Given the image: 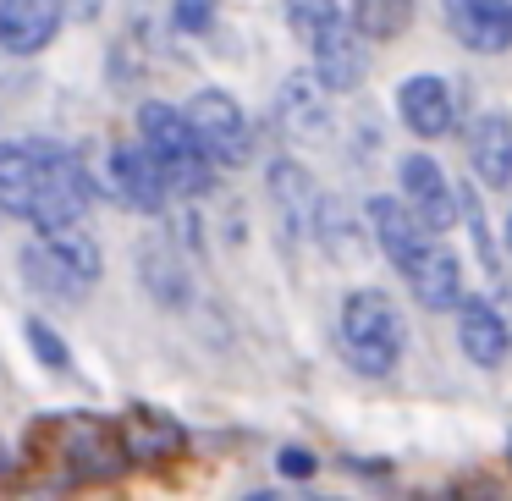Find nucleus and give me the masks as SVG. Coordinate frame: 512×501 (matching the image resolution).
Instances as JSON below:
<instances>
[{
	"label": "nucleus",
	"instance_id": "nucleus-1",
	"mask_svg": "<svg viewBox=\"0 0 512 501\" xmlns=\"http://www.w3.org/2000/svg\"><path fill=\"white\" fill-rule=\"evenodd\" d=\"M138 133H144V149L155 155V166L166 171L171 193H182V199H204V193H210L215 166L199 149V138H193L188 116L160 105V100H149V105H138Z\"/></svg>",
	"mask_w": 512,
	"mask_h": 501
},
{
	"label": "nucleus",
	"instance_id": "nucleus-2",
	"mask_svg": "<svg viewBox=\"0 0 512 501\" xmlns=\"http://www.w3.org/2000/svg\"><path fill=\"white\" fill-rule=\"evenodd\" d=\"M342 347L353 369L364 375H391L402 358V314L380 287H358L342 303Z\"/></svg>",
	"mask_w": 512,
	"mask_h": 501
},
{
	"label": "nucleus",
	"instance_id": "nucleus-3",
	"mask_svg": "<svg viewBox=\"0 0 512 501\" xmlns=\"http://www.w3.org/2000/svg\"><path fill=\"white\" fill-rule=\"evenodd\" d=\"M89 199H94V182H89V171H83V160L72 155V149L39 144V188H34V204H28V221H34L39 232L83 221Z\"/></svg>",
	"mask_w": 512,
	"mask_h": 501
},
{
	"label": "nucleus",
	"instance_id": "nucleus-4",
	"mask_svg": "<svg viewBox=\"0 0 512 501\" xmlns=\"http://www.w3.org/2000/svg\"><path fill=\"white\" fill-rule=\"evenodd\" d=\"M188 127L199 138V149L210 155V166H243L254 155V138H248V116L243 105L232 100L226 89H199L188 100Z\"/></svg>",
	"mask_w": 512,
	"mask_h": 501
},
{
	"label": "nucleus",
	"instance_id": "nucleus-5",
	"mask_svg": "<svg viewBox=\"0 0 512 501\" xmlns=\"http://www.w3.org/2000/svg\"><path fill=\"white\" fill-rule=\"evenodd\" d=\"M397 182H402V204H408L430 232H446V226L457 221V193L446 188V171L435 166L430 155H402Z\"/></svg>",
	"mask_w": 512,
	"mask_h": 501
},
{
	"label": "nucleus",
	"instance_id": "nucleus-6",
	"mask_svg": "<svg viewBox=\"0 0 512 501\" xmlns=\"http://www.w3.org/2000/svg\"><path fill=\"white\" fill-rule=\"evenodd\" d=\"M446 28L479 56L512 50V0H441Z\"/></svg>",
	"mask_w": 512,
	"mask_h": 501
},
{
	"label": "nucleus",
	"instance_id": "nucleus-7",
	"mask_svg": "<svg viewBox=\"0 0 512 501\" xmlns=\"http://www.w3.org/2000/svg\"><path fill=\"white\" fill-rule=\"evenodd\" d=\"M309 45H314V78H320V89L347 94V89L364 83V34H358V28H347L342 17H336V23H325Z\"/></svg>",
	"mask_w": 512,
	"mask_h": 501
},
{
	"label": "nucleus",
	"instance_id": "nucleus-8",
	"mask_svg": "<svg viewBox=\"0 0 512 501\" xmlns=\"http://www.w3.org/2000/svg\"><path fill=\"white\" fill-rule=\"evenodd\" d=\"M369 232H375L380 254H386L397 270H408L413 259H419L424 248L435 243V232H430V226H424L402 199H369Z\"/></svg>",
	"mask_w": 512,
	"mask_h": 501
},
{
	"label": "nucleus",
	"instance_id": "nucleus-9",
	"mask_svg": "<svg viewBox=\"0 0 512 501\" xmlns=\"http://www.w3.org/2000/svg\"><path fill=\"white\" fill-rule=\"evenodd\" d=\"M61 28V0H0V50L39 56Z\"/></svg>",
	"mask_w": 512,
	"mask_h": 501
},
{
	"label": "nucleus",
	"instance_id": "nucleus-10",
	"mask_svg": "<svg viewBox=\"0 0 512 501\" xmlns=\"http://www.w3.org/2000/svg\"><path fill=\"white\" fill-rule=\"evenodd\" d=\"M111 177H116V193H122V204H133V210L144 215H160L171 199V182L166 171L155 166V155H149L144 144H122L111 155Z\"/></svg>",
	"mask_w": 512,
	"mask_h": 501
},
{
	"label": "nucleus",
	"instance_id": "nucleus-11",
	"mask_svg": "<svg viewBox=\"0 0 512 501\" xmlns=\"http://www.w3.org/2000/svg\"><path fill=\"white\" fill-rule=\"evenodd\" d=\"M457 342H463L468 364L496 369L512 347V331H507V320L496 314L490 298H457Z\"/></svg>",
	"mask_w": 512,
	"mask_h": 501
},
{
	"label": "nucleus",
	"instance_id": "nucleus-12",
	"mask_svg": "<svg viewBox=\"0 0 512 501\" xmlns=\"http://www.w3.org/2000/svg\"><path fill=\"white\" fill-rule=\"evenodd\" d=\"M270 199H276V215H281L287 243H298V237L309 232V221H314V204H320L314 177L298 166V160H276V166H270Z\"/></svg>",
	"mask_w": 512,
	"mask_h": 501
},
{
	"label": "nucleus",
	"instance_id": "nucleus-13",
	"mask_svg": "<svg viewBox=\"0 0 512 501\" xmlns=\"http://www.w3.org/2000/svg\"><path fill=\"white\" fill-rule=\"evenodd\" d=\"M402 276H408L413 298H419L424 309H452V303L463 298V265H457V254H452V248H441V243L424 248Z\"/></svg>",
	"mask_w": 512,
	"mask_h": 501
},
{
	"label": "nucleus",
	"instance_id": "nucleus-14",
	"mask_svg": "<svg viewBox=\"0 0 512 501\" xmlns=\"http://www.w3.org/2000/svg\"><path fill=\"white\" fill-rule=\"evenodd\" d=\"M309 232L320 237V248L336 259V265H364V221L353 215V204L347 199H320L314 204V221H309Z\"/></svg>",
	"mask_w": 512,
	"mask_h": 501
},
{
	"label": "nucleus",
	"instance_id": "nucleus-15",
	"mask_svg": "<svg viewBox=\"0 0 512 501\" xmlns=\"http://www.w3.org/2000/svg\"><path fill=\"white\" fill-rule=\"evenodd\" d=\"M397 116L413 127L419 138H441L446 127H452V89H446L441 78H408L397 89Z\"/></svg>",
	"mask_w": 512,
	"mask_h": 501
},
{
	"label": "nucleus",
	"instance_id": "nucleus-16",
	"mask_svg": "<svg viewBox=\"0 0 512 501\" xmlns=\"http://www.w3.org/2000/svg\"><path fill=\"white\" fill-rule=\"evenodd\" d=\"M276 122H281V133H287V138H320L325 127H331L325 100H320V78H314V72H298V78L281 83Z\"/></svg>",
	"mask_w": 512,
	"mask_h": 501
},
{
	"label": "nucleus",
	"instance_id": "nucleus-17",
	"mask_svg": "<svg viewBox=\"0 0 512 501\" xmlns=\"http://www.w3.org/2000/svg\"><path fill=\"white\" fill-rule=\"evenodd\" d=\"M468 155H474V171L485 188H507L512 182V122L507 116H479Z\"/></svg>",
	"mask_w": 512,
	"mask_h": 501
},
{
	"label": "nucleus",
	"instance_id": "nucleus-18",
	"mask_svg": "<svg viewBox=\"0 0 512 501\" xmlns=\"http://www.w3.org/2000/svg\"><path fill=\"white\" fill-rule=\"evenodd\" d=\"M39 188V144H0V210L28 215Z\"/></svg>",
	"mask_w": 512,
	"mask_h": 501
},
{
	"label": "nucleus",
	"instance_id": "nucleus-19",
	"mask_svg": "<svg viewBox=\"0 0 512 501\" xmlns=\"http://www.w3.org/2000/svg\"><path fill=\"white\" fill-rule=\"evenodd\" d=\"M23 270H28V287H34V292H45V298L72 303V298H83V292H89V287H83V281L72 276L67 265H61L56 254H50V243H45V237L23 248Z\"/></svg>",
	"mask_w": 512,
	"mask_h": 501
},
{
	"label": "nucleus",
	"instance_id": "nucleus-20",
	"mask_svg": "<svg viewBox=\"0 0 512 501\" xmlns=\"http://www.w3.org/2000/svg\"><path fill=\"white\" fill-rule=\"evenodd\" d=\"M45 243H50V254H56L61 265H67L72 276L83 281V287H94V281H100V243H94V237L83 232L78 221L50 226V232H45Z\"/></svg>",
	"mask_w": 512,
	"mask_h": 501
},
{
	"label": "nucleus",
	"instance_id": "nucleus-21",
	"mask_svg": "<svg viewBox=\"0 0 512 501\" xmlns=\"http://www.w3.org/2000/svg\"><path fill=\"white\" fill-rule=\"evenodd\" d=\"M67 457L83 468V474H100V479H111V474H122V463L127 457H105V452H122V446L111 441V435L100 430V424H67Z\"/></svg>",
	"mask_w": 512,
	"mask_h": 501
},
{
	"label": "nucleus",
	"instance_id": "nucleus-22",
	"mask_svg": "<svg viewBox=\"0 0 512 501\" xmlns=\"http://www.w3.org/2000/svg\"><path fill=\"white\" fill-rule=\"evenodd\" d=\"M182 446V430L171 419H160L155 408H133V419H127V446L122 452H138V457H166Z\"/></svg>",
	"mask_w": 512,
	"mask_h": 501
},
{
	"label": "nucleus",
	"instance_id": "nucleus-23",
	"mask_svg": "<svg viewBox=\"0 0 512 501\" xmlns=\"http://www.w3.org/2000/svg\"><path fill=\"white\" fill-rule=\"evenodd\" d=\"M138 276H144V287L155 292L160 303H188V276H182L177 254L171 248H149V254H138Z\"/></svg>",
	"mask_w": 512,
	"mask_h": 501
},
{
	"label": "nucleus",
	"instance_id": "nucleus-24",
	"mask_svg": "<svg viewBox=\"0 0 512 501\" xmlns=\"http://www.w3.org/2000/svg\"><path fill=\"white\" fill-rule=\"evenodd\" d=\"M413 23V0H353V28L364 39H397Z\"/></svg>",
	"mask_w": 512,
	"mask_h": 501
},
{
	"label": "nucleus",
	"instance_id": "nucleus-25",
	"mask_svg": "<svg viewBox=\"0 0 512 501\" xmlns=\"http://www.w3.org/2000/svg\"><path fill=\"white\" fill-rule=\"evenodd\" d=\"M28 347H34V353H39V364H45V369H56V375H67V369H72V347L61 342V336L50 331L45 320H28Z\"/></svg>",
	"mask_w": 512,
	"mask_h": 501
},
{
	"label": "nucleus",
	"instance_id": "nucleus-26",
	"mask_svg": "<svg viewBox=\"0 0 512 501\" xmlns=\"http://www.w3.org/2000/svg\"><path fill=\"white\" fill-rule=\"evenodd\" d=\"M287 23L292 34L314 39L325 23H336V0H287Z\"/></svg>",
	"mask_w": 512,
	"mask_h": 501
},
{
	"label": "nucleus",
	"instance_id": "nucleus-27",
	"mask_svg": "<svg viewBox=\"0 0 512 501\" xmlns=\"http://www.w3.org/2000/svg\"><path fill=\"white\" fill-rule=\"evenodd\" d=\"M177 28L182 34H210L215 28V0H177Z\"/></svg>",
	"mask_w": 512,
	"mask_h": 501
},
{
	"label": "nucleus",
	"instance_id": "nucleus-28",
	"mask_svg": "<svg viewBox=\"0 0 512 501\" xmlns=\"http://www.w3.org/2000/svg\"><path fill=\"white\" fill-rule=\"evenodd\" d=\"M314 468H320V463H314L303 446H287V452H281V474H287V479H309Z\"/></svg>",
	"mask_w": 512,
	"mask_h": 501
},
{
	"label": "nucleus",
	"instance_id": "nucleus-29",
	"mask_svg": "<svg viewBox=\"0 0 512 501\" xmlns=\"http://www.w3.org/2000/svg\"><path fill=\"white\" fill-rule=\"evenodd\" d=\"M507 446H512V441H507Z\"/></svg>",
	"mask_w": 512,
	"mask_h": 501
}]
</instances>
